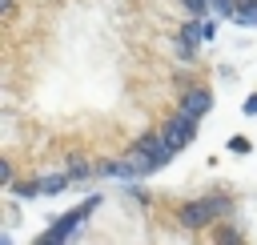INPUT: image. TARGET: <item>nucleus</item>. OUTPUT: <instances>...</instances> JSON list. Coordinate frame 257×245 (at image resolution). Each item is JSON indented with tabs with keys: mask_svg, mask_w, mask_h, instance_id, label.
Wrapping results in <instances>:
<instances>
[{
	"mask_svg": "<svg viewBox=\"0 0 257 245\" xmlns=\"http://www.w3.org/2000/svg\"><path fill=\"white\" fill-rule=\"evenodd\" d=\"M201 36H205V28H201V24H197V20H189V24H185V28H181V44H185V48H193V44H197V40H201Z\"/></svg>",
	"mask_w": 257,
	"mask_h": 245,
	"instance_id": "obj_7",
	"label": "nucleus"
},
{
	"mask_svg": "<svg viewBox=\"0 0 257 245\" xmlns=\"http://www.w3.org/2000/svg\"><path fill=\"white\" fill-rule=\"evenodd\" d=\"M96 201H100V197H88V201H84V205H76L68 217H60V221L44 233V245H52V241H68V237L76 233V225H84V221H88V213L96 209Z\"/></svg>",
	"mask_w": 257,
	"mask_h": 245,
	"instance_id": "obj_2",
	"label": "nucleus"
},
{
	"mask_svg": "<svg viewBox=\"0 0 257 245\" xmlns=\"http://www.w3.org/2000/svg\"><path fill=\"white\" fill-rule=\"evenodd\" d=\"M233 20H237V24H257V0H237Z\"/></svg>",
	"mask_w": 257,
	"mask_h": 245,
	"instance_id": "obj_6",
	"label": "nucleus"
},
{
	"mask_svg": "<svg viewBox=\"0 0 257 245\" xmlns=\"http://www.w3.org/2000/svg\"><path fill=\"white\" fill-rule=\"evenodd\" d=\"M209 4H213L217 16H233V12H237V0H209Z\"/></svg>",
	"mask_w": 257,
	"mask_h": 245,
	"instance_id": "obj_8",
	"label": "nucleus"
},
{
	"mask_svg": "<svg viewBox=\"0 0 257 245\" xmlns=\"http://www.w3.org/2000/svg\"><path fill=\"white\" fill-rule=\"evenodd\" d=\"M209 108H213V96H209L205 88H193V92L181 100V112H189V116H197V120H201Z\"/></svg>",
	"mask_w": 257,
	"mask_h": 245,
	"instance_id": "obj_4",
	"label": "nucleus"
},
{
	"mask_svg": "<svg viewBox=\"0 0 257 245\" xmlns=\"http://www.w3.org/2000/svg\"><path fill=\"white\" fill-rule=\"evenodd\" d=\"M68 173H72V177H88V165H84V161H72V169H68Z\"/></svg>",
	"mask_w": 257,
	"mask_h": 245,
	"instance_id": "obj_10",
	"label": "nucleus"
},
{
	"mask_svg": "<svg viewBox=\"0 0 257 245\" xmlns=\"http://www.w3.org/2000/svg\"><path fill=\"white\" fill-rule=\"evenodd\" d=\"M193 133H197V116H189V112H177V116L161 129V137H165V145H169L173 153H181V149L193 141Z\"/></svg>",
	"mask_w": 257,
	"mask_h": 245,
	"instance_id": "obj_3",
	"label": "nucleus"
},
{
	"mask_svg": "<svg viewBox=\"0 0 257 245\" xmlns=\"http://www.w3.org/2000/svg\"><path fill=\"white\" fill-rule=\"evenodd\" d=\"M245 112H249V116H257V96H249V100H245Z\"/></svg>",
	"mask_w": 257,
	"mask_h": 245,
	"instance_id": "obj_11",
	"label": "nucleus"
},
{
	"mask_svg": "<svg viewBox=\"0 0 257 245\" xmlns=\"http://www.w3.org/2000/svg\"><path fill=\"white\" fill-rule=\"evenodd\" d=\"M225 209H229V201H225V197H209V201L185 205V209H181V225H185V229H201V225H209L213 217H221Z\"/></svg>",
	"mask_w": 257,
	"mask_h": 245,
	"instance_id": "obj_1",
	"label": "nucleus"
},
{
	"mask_svg": "<svg viewBox=\"0 0 257 245\" xmlns=\"http://www.w3.org/2000/svg\"><path fill=\"white\" fill-rule=\"evenodd\" d=\"M68 181H72V173H44V177H36L40 193H60V189H64Z\"/></svg>",
	"mask_w": 257,
	"mask_h": 245,
	"instance_id": "obj_5",
	"label": "nucleus"
},
{
	"mask_svg": "<svg viewBox=\"0 0 257 245\" xmlns=\"http://www.w3.org/2000/svg\"><path fill=\"white\" fill-rule=\"evenodd\" d=\"M181 4H185V8H189V12H193V16H205V12H209V8H213V4H209V0H181Z\"/></svg>",
	"mask_w": 257,
	"mask_h": 245,
	"instance_id": "obj_9",
	"label": "nucleus"
}]
</instances>
